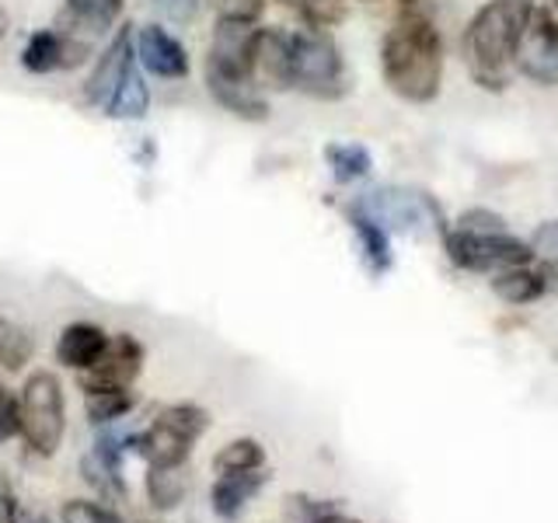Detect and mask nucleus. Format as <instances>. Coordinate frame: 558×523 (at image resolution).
<instances>
[{
    "label": "nucleus",
    "mask_w": 558,
    "mask_h": 523,
    "mask_svg": "<svg viewBox=\"0 0 558 523\" xmlns=\"http://www.w3.org/2000/svg\"><path fill=\"white\" fill-rule=\"evenodd\" d=\"M377 70L384 87L415 109H426L444 95L447 42L423 0L391 11V22L377 42Z\"/></svg>",
    "instance_id": "f257e3e1"
},
{
    "label": "nucleus",
    "mask_w": 558,
    "mask_h": 523,
    "mask_svg": "<svg viewBox=\"0 0 558 523\" xmlns=\"http://www.w3.org/2000/svg\"><path fill=\"white\" fill-rule=\"evenodd\" d=\"M537 0H482L461 28V60L468 81L485 95H506L517 81V46L527 32Z\"/></svg>",
    "instance_id": "f03ea898"
},
{
    "label": "nucleus",
    "mask_w": 558,
    "mask_h": 523,
    "mask_svg": "<svg viewBox=\"0 0 558 523\" xmlns=\"http://www.w3.org/2000/svg\"><path fill=\"white\" fill-rule=\"evenodd\" d=\"M349 92L353 81H349V63L336 32L293 25V95L336 105L349 98Z\"/></svg>",
    "instance_id": "7ed1b4c3"
},
{
    "label": "nucleus",
    "mask_w": 558,
    "mask_h": 523,
    "mask_svg": "<svg viewBox=\"0 0 558 523\" xmlns=\"http://www.w3.org/2000/svg\"><path fill=\"white\" fill-rule=\"evenodd\" d=\"M345 206L360 209V214L374 217L377 223L388 227L391 234H418V231H433L436 238L447 234L450 217L444 203L433 196L426 188L415 185H366L356 196H349Z\"/></svg>",
    "instance_id": "20e7f679"
},
{
    "label": "nucleus",
    "mask_w": 558,
    "mask_h": 523,
    "mask_svg": "<svg viewBox=\"0 0 558 523\" xmlns=\"http://www.w3.org/2000/svg\"><path fill=\"white\" fill-rule=\"evenodd\" d=\"M17 398H22V443L43 461L57 458L66 436V391L60 374L35 366L25 374Z\"/></svg>",
    "instance_id": "39448f33"
},
{
    "label": "nucleus",
    "mask_w": 558,
    "mask_h": 523,
    "mask_svg": "<svg viewBox=\"0 0 558 523\" xmlns=\"http://www.w3.org/2000/svg\"><path fill=\"white\" fill-rule=\"evenodd\" d=\"M98 39L84 35L77 28H70L66 22H52L43 28H32L25 35L22 49H17V66L28 77H60V74H77L87 70L98 52Z\"/></svg>",
    "instance_id": "423d86ee"
},
{
    "label": "nucleus",
    "mask_w": 558,
    "mask_h": 523,
    "mask_svg": "<svg viewBox=\"0 0 558 523\" xmlns=\"http://www.w3.org/2000/svg\"><path fill=\"white\" fill-rule=\"evenodd\" d=\"M440 248L447 262L458 272H475V276H493L499 269L513 266H531L537 262V252L531 248L527 238H520L513 231L506 234H471L461 227H447V234L440 238Z\"/></svg>",
    "instance_id": "0eeeda50"
},
{
    "label": "nucleus",
    "mask_w": 558,
    "mask_h": 523,
    "mask_svg": "<svg viewBox=\"0 0 558 523\" xmlns=\"http://www.w3.org/2000/svg\"><path fill=\"white\" fill-rule=\"evenodd\" d=\"M133 49H136V66L144 70L150 81L161 84H185L192 77V49L179 35V28L165 25L161 17H144L133 22Z\"/></svg>",
    "instance_id": "6e6552de"
},
{
    "label": "nucleus",
    "mask_w": 558,
    "mask_h": 523,
    "mask_svg": "<svg viewBox=\"0 0 558 523\" xmlns=\"http://www.w3.org/2000/svg\"><path fill=\"white\" fill-rule=\"evenodd\" d=\"M136 70V49H133V22L126 17L109 39H105L95 52L92 66L84 70L81 81V101L92 112H105V105L112 101L119 84Z\"/></svg>",
    "instance_id": "1a4fd4ad"
},
{
    "label": "nucleus",
    "mask_w": 558,
    "mask_h": 523,
    "mask_svg": "<svg viewBox=\"0 0 558 523\" xmlns=\"http://www.w3.org/2000/svg\"><path fill=\"white\" fill-rule=\"evenodd\" d=\"M199 77H203V92L209 95V101L231 119L248 122V126H262V122L272 119V98L262 92L252 77L223 74V70H214V66H199Z\"/></svg>",
    "instance_id": "9d476101"
},
{
    "label": "nucleus",
    "mask_w": 558,
    "mask_h": 523,
    "mask_svg": "<svg viewBox=\"0 0 558 523\" xmlns=\"http://www.w3.org/2000/svg\"><path fill=\"white\" fill-rule=\"evenodd\" d=\"M252 77L269 98L293 95V28L262 22L252 49Z\"/></svg>",
    "instance_id": "9b49d317"
},
{
    "label": "nucleus",
    "mask_w": 558,
    "mask_h": 523,
    "mask_svg": "<svg viewBox=\"0 0 558 523\" xmlns=\"http://www.w3.org/2000/svg\"><path fill=\"white\" fill-rule=\"evenodd\" d=\"M517 77L541 87V92L558 87V25L548 22L541 11H534L517 46Z\"/></svg>",
    "instance_id": "f8f14e48"
},
{
    "label": "nucleus",
    "mask_w": 558,
    "mask_h": 523,
    "mask_svg": "<svg viewBox=\"0 0 558 523\" xmlns=\"http://www.w3.org/2000/svg\"><path fill=\"white\" fill-rule=\"evenodd\" d=\"M255 22H234V17H214L203 49V66L223 70V74L252 77V49H255ZM255 81V77H252Z\"/></svg>",
    "instance_id": "ddd939ff"
},
{
    "label": "nucleus",
    "mask_w": 558,
    "mask_h": 523,
    "mask_svg": "<svg viewBox=\"0 0 558 523\" xmlns=\"http://www.w3.org/2000/svg\"><path fill=\"white\" fill-rule=\"evenodd\" d=\"M147 349L133 331H112L105 342L98 363L87 374H81V388L87 384H105V388H136L140 374H144Z\"/></svg>",
    "instance_id": "4468645a"
},
{
    "label": "nucleus",
    "mask_w": 558,
    "mask_h": 523,
    "mask_svg": "<svg viewBox=\"0 0 558 523\" xmlns=\"http://www.w3.org/2000/svg\"><path fill=\"white\" fill-rule=\"evenodd\" d=\"M109 336H112V331L105 325H98V321H84V318L70 321V325L60 328L57 345H52V360H57V366H63V370L81 377L98 363Z\"/></svg>",
    "instance_id": "2eb2a0df"
},
{
    "label": "nucleus",
    "mask_w": 558,
    "mask_h": 523,
    "mask_svg": "<svg viewBox=\"0 0 558 523\" xmlns=\"http://www.w3.org/2000/svg\"><path fill=\"white\" fill-rule=\"evenodd\" d=\"M342 214H345L349 231H353L363 269L371 272L374 279H384L395 269V234L384 223H377L374 217H366V214H360V209L345 206V203H342Z\"/></svg>",
    "instance_id": "dca6fc26"
},
{
    "label": "nucleus",
    "mask_w": 558,
    "mask_h": 523,
    "mask_svg": "<svg viewBox=\"0 0 558 523\" xmlns=\"http://www.w3.org/2000/svg\"><path fill=\"white\" fill-rule=\"evenodd\" d=\"M269 485V471H241V475H217L209 485V510L217 520L234 523L244 510L252 506V499Z\"/></svg>",
    "instance_id": "f3484780"
},
{
    "label": "nucleus",
    "mask_w": 558,
    "mask_h": 523,
    "mask_svg": "<svg viewBox=\"0 0 558 523\" xmlns=\"http://www.w3.org/2000/svg\"><path fill=\"white\" fill-rule=\"evenodd\" d=\"M57 17L70 28L105 42L122 22H126V0H63Z\"/></svg>",
    "instance_id": "a211bd4d"
},
{
    "label": "nucleus",
    "mask_w": 558,
    "mask_h": 523,
    "mask_svg": "<svg viewBox=\"0 0 558 523\" xmlns=\"http://www.w3.org/2000/svg\"><path fill=\"white\" fill-rule=\"evenodd\" d=\"M192 440L179 429H171L161 418H150V423L140 429V443H136V458L147 467H182L192 458Z\"/></svg>",
    "instance_id": "6ab92c4d"
},
{
    "label": "nucleus",
    "mask_w": 558,
    "mask_h": 523,
    "mask_svg": "<svg viewBox=\"0 0 558 523\" xmlns=\"http://www.w3.org/2000/svg\"><path fill=\"white\" fill-rule=\"evenodd\" d=\"M81 409L87 426H116L122 418H130L140 409L136 388H105V384H87L81 388Z\"/></svg>",
    "instance_id": "aec40b11"
},
{
    "label": "nucleus",
    "mask_w": 558,
    "mask_h": 523,
    "mask_svg": "<svg viewBox=\"0 0 558 523\" xmlns=\"http://www.w3.org/2000/svg\"><path fill=\"white\" fill-rule=\"evenodd\" d=\"M322 161H325V168L331 174V182L342 185V188L371 182V174H374V154H371V147L353 144V139H331V144H325Z\"/></svg>",
    "instance_id": "412c9836"
},
{
    "label": "nucleus",
    "mask_w": 558,
    "mask_h": 523,
    "mask_svg": "<svg viewBox=\"0 0 558 523\" xmlns=\"http://www.w3.org/2000/svg\"><path fill=\"white\" fill-rule=\"evenodd\" d=\"M488 290H493V296L502 301L506 307H531V304L548 296L545 279H541V272H537V262L493 272L488 276Z\"/></svg>",
    "instance_id": "4be33fe9"
},
{
    "label": "nucleus",
    "mask_w": 558,
    "mask_h": 523,
    "mask_svg": "<svg viewBox=\"0 0 558 523\" xmlns=\"http://www.w3.org/2000/svg\"><path fill=\"white\" fill-rule=\"evenodd\" d=\"M189 464L182 467H147L144 475V492H147V510L154 516H171L174 510H182V502L189 499Z\"/></svg>",
    "instance_id": "5701e85b"
},
{
    "label": "nucleus",
    "mask_w": 558,
    "mask_h": 523,
    "mask_svg": "<svg viewBox=\"0 0 558 523\" xmlns=\"http://www.w3.org/2000/svg\"><path fill=\"white\" fill-rule=\"evenodd\" d=\"M154 109V84L144 70H133V74L119 84V92L112 95V101L105 105V119L109 122H144Z\"/></svg>",
    "instance_id": "b1692460"
},
{
    "label": "nucleus",
    "mask_w": 558,
    "mask_h": 523,
    "mask_svg": "<svg viewBox=\"0 0 558 523\" xmlns=\"http://www.w3.org/2000/svg\"><path fill=\"white\" fill-rule=\"evenodd\" d=\"M81 482L92 488V496L101 499V502H112V506H126L130 502V488H126V475H122L119 467L105 464L95 450L81 453Z\"/></svg>",
    "instance_id": "393cba45"
},
{
    "label": "nucleus",
    "mask_w": 558,
    "mask_h": 523,
    "mask_svg": "<svg viewBox=\"0 0 558 523\" xmlns=\"http://www.w3.org/2000/svg\"><path fill=\"white\" fill-rule=\"evenodd\" d=\"M272 8L287 11L301 28H328L336 32L349 17V0H269Z\"/></svg>",
    "instance_id": "a878e982"
},
{
    "label": "nucleus",
    "mask_w": 558,
    "mask_h": 523,
    "mask_svg": "<svg viewBox=\"0 0 558 523\" xmlns=\"http://www.w3.org/2000/svg\"><path fill=\"white\" fill-rule=\"evenodd\" d=\"M35 360V336L22 321H11L0 314V370L4 374H22Z\"/></svg>",
    "instance_id": "bb28decb"
},
{
    "label": "nucleus",
    "mask_w": 558,
    "mask_h": 523,
    "mask_svg": "<svg viewBox=\"0 0 558 523\" xmlns=\"http://www.w3.org/2000/svg\"><path fill=\"white\" fill-rule=\"evenodd\" d=\"M209 467H214V475H241V471H258V467H266V447H262L255 436H238V440H227L214 453Z\"/></svg>",
    "instance_id": "cd10ccee"
},
{
    "label": "nucleus",
    "mask_w": 558,
    "mask_h": 523,
    "mask_svg": "<svg viewBox=\"0 0 558 523\" xmlns=\"http://www.w3.org/2000/svg\"><path fill=\"white\" fill-rule=\"evenodd\" d=\"M60 523H126L122 506L101 502L95 496H74L60 506Z\"/></svg>",
    "instance_id": "c85d7f7f"
},
{
    "label": "nucleus",
    "mask_w": 558,
    "mask_h": 523,
    "mask_svg": "<svg viewBox=\"0 0 558 523\" xmlns=\"http://www.w3.org/2000/svg\"><path fill=\"white\" fill-rule=\"evenodd\" d=\"M154 418H161V423H168L171 429H179L192 443H196L199 436H206V429H209V412L203 405H196V401H171V405L157 409Z\"/></svg>",
    "instance_id": "c756f323"
},
{
    "label": "nucleus",
    "mask_w": 558,
    "mask_h": 523,
    "mask_svg": "<svg viewBox=\"0 0 558 523\" xmlns=\"http://www.w3.org/2000/svg\"><path fill=\"white\" fill-rule=\"evenodd\" d=\"M450 223L461 227V231H471V234H506V231H513L510 220H506L493 206H464Z\"/></svg>",
    "instance_id": "7c9ffc66"
},
{
    "label": "nucleus",
    "mask_w": 558,
    "mask_h": 523,
    "mask_svg": "<svg viewBox=\"0 0 558 523\" xmlns=\"http://www.w3.org/2000/svg\"><path fill=\"white\" fill-rule=\"evenodd\" d=\"M154 14L171 28H192L206 11V0H150Z\"/></svg>",
    "instance_id": "2f4dec72"
},
{
    "label": "nucleus",
    "mask_w": 558,
    "mask_h": 523,
    "mask_svg": "<svg viewBox=\"0 0 558 523\" xmlns=\"http://www.w3.org/2000/svg\"><path fill=\"white\" fill-rule=\"evenodd\" d=\"M14 440H22V398L17 388L0 380V447Z\"/></svg>",
    "instance_id": "473e14b6"
},
{
    "label": "nucleus",
    "mask_w": 558,
    "mask_h": 523,
    "mask_svg": "<svg viewBox=\"0 0 558 523\" xmlns=\"http://www.w3.org/2000/svg\"><path fill=\"white\" fill-rule=\"evenodd\" d=\"M206 8L214 11V17H234V22H266L269 0H206Z\"/></svg>",
    "instance_id": "72a5a7b5"
},
{
    "label": "nucleus",
    "mask_w": 558,
    "mask_h": 523,
    "mask_svg": "<svg viewBox=\"0 0 558 523\" xmlns=\"http://www.w3.org/2000/svg\"><path fill=\"white\" fill-rule=\"evenodd\" d=\"M283 510H287V520H290V523H314L318 516H325V513L336 510V506H328V502H322V499H307V496H290Z\"/></svg>",
    "instance_id": "f704fd0d"
},
{
    "label": "nucleus",
    "mask_w": 558,
    "mask_h": 523,
    "mask_svg": "<svg viewBox=\"0 0 558 523\" xmlns=\"http://www.w3.org/2000/svg\"><path fill=\"white\" fill-rule=\"evenodd\" d=\"M537 258H558V220H541L527 234Z\"/></svg>",
    "instance_id": "c9c22d12"
},
{
    "label": "nucleus",
    "mask_w": 558,
    "mask_h": 523,
    "mask_svg": "<svg viewBox=\"0 0 558 523\" xmlns=\"http://www.w3.org/2000/svg\"><path fill=\"white\" fill-rule=\"evenodd\" d=\"M17 492H14V482H11V471L8 464H0V523H14L17 516Z\"/></svg>",
    "instance_id": "e433bc0d"
},
{
    "label": "nucleus",
    "mask_w": 558,
    "mask_h": 523,
    "mask_svg": "<svg viewBox=\"0 0 558 523\" xmlns=\"http://www.w3.org/2000/svg\"><path fill=\"white\" fill-rule=\"evenodd\" d=\"M537 272L545 279L548 293H558V258H537Z\"/></svg>",
    "instance_id": "4c0bfd02"
},
{
    "label": "nucleus",
    "mask_w": 558,
    "mask_h": 523,
    "mask_svg": "<svg viewBox=\"0 0 558 523\" xmlns=\"http://www.w3.org/2000/svg\"><path fill=\"white\" fill-rule=\"evenodd\" d=\"M11 28H14V17H11V11L4 4H0V46L11 39Z\"/></svg>",
    "instance_id": "58836bf2"
},
{
    "label": "nucleus",
    "mask_w": 558,
    "mask_h": 523,
    "mask_svg": "<svg viewBox=\"0 0 558 523\" xmlns=\"http://www.w3.org/2000/svg\"><path fill=\"white\" fill-rule=\"evenodd\" d=\"M537 11L548 17V22L558 25V0H537Z\"/></svg>",
    "instance_id": "ea45409f"
},
{
    "label": "nucleus",
    "mask_w": 558,
    "mask_h": 523,
    "mask_svg": "<svg viewBox=\"0 0 558 523\" xmlns=\"http://www.w3.org/2000/svg\"><path fill=\"white\" fill-rule=\"evenodd\" d=\"M349 4H384V8H391V11H398V8H405V4H412V0H349Z\"/></svg>",
    "instance_id": "a19ab883"
},
{
    "label": "nucleus",
    "mask_w": 558,
    "mask_h": 523,
    "mask_svg": "<svg viewBox=\"0 0 558 523\" xmlns=\"http://www.w3.org/2000/svg\"><path fill=\"white\" fill-rule=\"evenodd\" d=\"M314 523H360V520H353V516H345V513H339V510H331V513H325V516H318Z\"/></svg>",
    "instance_id": "79ce46f5"
}]
</instances>
